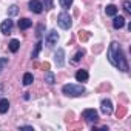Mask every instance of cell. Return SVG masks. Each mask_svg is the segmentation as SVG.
<instances>
[{
	"label": "cell",
	"mask_w": 131,
	"mask_h": 131,
	"mask_svg": "<svg viewBox=\"0 0 131 131\" xmlns=\"http://www.w3.org/2000/svg\"><path fill=\"white\" fill-rule=\"evenodd\" d=\"M108 60L111 62L113 67L119 68L123 73H126L129 70L128 62H126V59L123 56V51H122V48H120V45L117 42H113L110 45V48H108Z\"/></svg>",
	"instance_id": "obj_1"
},
{
	"label": "cell",
	"mask_w": 131,
	"mask_h": 131,
	"mask_svg": "<svg viewBox=\"0 0 131 131\" xmlns=\"http://www.w3.org/2000/svg\"><path fill=\"white\" fill-rule=\"evenodd\" d=\"M63 94L65 96H68V97H79L85 93V88L82 85H74V83H68V85H65L62 88Z\"/></svg>",
	"instance_id": "obj_2"
},
{
	"label": "cell",
	"mask_w": 131,
	"mask_h": 131,
	"mask_svg": "<svg viewBox=\"0 0 131 131\" xmlns=\"http://www.w3.org/2000/svg\"><path fill=\"white\" fill-rule=\"evenodd\" d=\"M57 23H59V26L63 28V29H70L71 25H73L71 16H70L68 13H60V14L57 16Z\"/></svg>",
	"instance_id": "obj_3"
},
{
	"label": "cell",
	"mask_w": 131,
	"mask_h": 131,
	"mask_svg": "<svg viewBox=\"0 0 131 131\" xmlns=\"http://www.w3.org/2000/svg\"><path fill=\"white\" fill-rule=\"evenodd\" d=\"M57 40H59V34H57V31H54V29H51V31L48 32V36H46V39H45V42H46V46H49V48H52L54 45H57Z\"/></svg>",
	"instance_id": "obj_4"
},
{
	"label": "cell",
	"mask_w": 131,
	"mask_h": 131,
	"mask_svg": "<svg viewBox=\"0 0 131 131\" xmlns=\"http://www.w3.org/2000/svg\"><path fill=\"white\" fill-rule=\"evenodd\" d=\"M82 116H83V119L88 120V122H97V120H99V114H97L96 110H85Z\"/></svg>",
	"instance_id": "obj_5"
},
{
	"label": "cell",
	"mask_w": 131,
	"mask_h": 131,
	"mask_svg": "<svg viewBox=\"0 0 131 131\" xmlns=\"http://www.w3.org/2000/svg\"><path fill=\"white\" fill-rule=\"evenodd\" d=\"M29 9L36 14H42L43 13V5L40 0H29Z\"/></svg>",
	"instance_id": "obj_6"
},
{
	"label": "cell",
	"mask_w": 131,
	"mask_h": 131,
	"mask_svg": "<svg viewBox=\"0 0 131 131\" xmlns=\"http://www.w3.org/2000/svg\"><path fill=\"white\" fill-rule=\"evenodd\" d=\"M54 60H56V65H57L59 68L63 67V63H65V51H63L62 48H59L57 52L54 54Z\"/></svg>",
	"instance_id": "obj_7"
},
{
	"label": "cell",
	"mask_w": 131,
	"mask_h": 131,
	"mask_svg": "<svg viewBox=\"0 0 131 131\" xmlns=\"http://www.w3.org/2000/svg\"><path fill=\"white\" fill-rule=\"evenodd\" d=\"M100 110H102L103 114L110 116V114L113 113V103H111V100H110V99H103V100H102V106H100Z\"/></svg>",
	"instance_id": "obj_8"
},
{
	"label": "cell",
	"mask_w": 131,
	"mask_h": 131,
	"mask_svg": "<svg viewBox=\"0 0 131 131\" xmlns=\"http://www.w3.org/2000/svg\"><path fill=\"white\" fill-rule=\"evenodd\" d=\"M0 31H2L3 34H11L13 31V20H3V23L0 25Z\"/></svg>",
	"instance_id": "obj_9"
},
{
	"label": "cell",
	"mask_w": 131,
	"mask_h": 131,
	"mask_svg": "<svg viewBox=\"0 0 131 131\" xmlns=\"http://www.w3.org/2000/svg\"><path fill=\"white\" fill-rule=\"evenodd\" d=\"M113 26L116 28V29H120V28H123L125 26V17H122V16H114V20H113Z\"/></svg>",
	"instance_id": "obj_10"
},
{
	"label": "cell",
	"mask_w": 131,
	"mask_h": 131,
	"mask_svg": "<svg viewBox=\"0 0 131 131\" xmlns=\"http://www.w3.org/2000/svg\"><path fill=\"white\" fill-rule=\"evenodd\" d=\"M76 80H77V82H86V80H88V73H86L85 70H79V71L76 73Z\"/></svg>",
	"instance_id": "obj_11"
},
{
	"label": "cell",
	"mask_w": 131,
	"mask_h": 131,
	"mask_svg": "<svg viewBox=\"0 0 131 131\" xmlns=\"http://www.w3.org/2000/svg\"><path fill=\"white\" fill-rule=\"evenodd\" d=\"M8 110H9V102H8V99H2V100H0V114L8 113Z\"/></svg>",
	"instance_id": "obj_12"
},
{
	"label": "cell",
	"mask_w": 131,
	"mask_h": 131,
	"mask_svg": "<svg viewBox=\"0 0 131 131\" xmlns=\"http://www.w3.org/2000/svg\"><path fill=\"white\" fill-rule=\"evenodd\" d=\"M31 25H32V22H31L29 19H20V20H19V28H20V29H28Z\"/></svg>",
	"instance_id": "obj_13"
},
{
	"label": "cell",
	"mask_w": 131,
	"mask_h": 131,
	"mask_svg": "<svg viewBox=\"0 0 131 131\" xmlns=\"http://www.w3.org/2000/svg\"><path fill=\"white\" fill-rule=\"evenodd\" d=\"M19 48H20V42H19L17 39H13V40L9 42V51H11V52H17Z\"/></svg>",
	"instance_id": "obj_14"
},
{
	"label": "cell",
	"mask_w": 131,
	"mask_h": 131,
	"mask_svg": "<svg viewBox=\"0 0 131 131\" xmlns=\"http://www.w3.org/2000/svg\"><path fill=\"white\" fill-rule=\"evenodd\" d=\"M45 82H46L48 85H52V83L56 82V76H54L51 71H46V73H45Z\"/></svg>",
	"instance_id": "obj_15"
},
{
	"label": "cell",
	"mask_w": 131,
	"mask_h": 131,
	"mask_svg": "<svg viewBox=\"0 0 131 131\" xmlns=\"http://www.w3.org/2000/svg\"><path fill=\"white\" fill-rule=\"evenodd\" d=\"M32 82H34V77H32V74H31V73H26V74L23 76V85H25V86H29Z\"/></svg>",
	"instance_id": "obj_16"
},
{
	"label": "cell",
	"mask_w": 131,
	"mask_h": 131,
	"mask_svg": "<svg viewBox=\"0 0 131 131\" xmlns=\"http://www.w3.org/2000/svg\"><path fill=\"white\" fill-rule=\"evenodd\" d=\"M105 13H106V16H116L117 14V8L114 6V5H108L106 8H105Z\"/></svg>",
	"instance_id": "obj_17"
},
{
	"label": "cell",
	"mask_w": 131,
	"mask_h": 131,
	"mask_svg": "<svg viewBox=\"0 0 131 131\" xmlns=\"http://www.w3.org/2000/svg\"><path fill=\"white\" fill-rule=\"evenodd\" d=\"M40 49H42V40H39V42L36 43V48H34V51H32V54H31V57H32V59H37V56H39V52H40Z\"/></svg>",
	"instance_id": "obj_18"
},
{
	"label": "cell",
	"mask_w": 131,
	"mask_h": 131,
	"mask_svg": "<svg viewBox=\"0 0 131 131\" xmlns=\"http://www.w3.org/2000/svg\"><path fill=\"white\" fill-rule=\"evenodd\" d=\"M40 2L45 9H52V6H54V0H40Z\"/></svg>",
	"instance_id": "obj_19"
},
{
	"label": "cell",
	"mask_w": 131,
	"mask_h": 131,
	"mask_svg": "<svg viewBox=\"0 0 131 131\" xmlns=\"http://www.w3.org/2000/svg\"><path fill=\"white\" fill-rule=\"evenodd\" d=\"M83 56H85V51H83V49L77 51V52H76V56L73 57V63H77V62H79V60H80V59H82Z\"/></svg>",
	"instance_id": "obj_20"
},
{
	"label": "cell",
	"mask_w": 131,
	"mask_h": 131,
	"mask_svg": "<svg viewBox=\"0 0 131 131\" xmlns=\"http://www.w3.org/2000/svg\"><path fill=\"white\" fill-rule=\"evenodd\" d=\"M60 2V6L63 8V9H68L71 5H73V0H59Z\"/></svg>",
	"instance_id": "obj_21"
},
{
	"label": "cell",
	"mask_w": 131,
	"mask_h": 131,
	"mask_svg": "<svg viewBox=\"0 0 131 131\" xmlns=\"http://www.w3.org/2000/svg\"><path fill=\"white\" fill-rule=\"evenodd\" d=\"M8 62H9V60H8L6 57H0V73L5 70V67L8 65Z\"/></svg>",
	"instance_id": "obj_22"
},
{
	"label": "cell",
	"mask_w": 131,
	"mask_h": 131,
	"mask_svg": "<svg viewBox=\"0 0 131 131\" xmlns=\"http://www.w3.org/2000/svg\"><path fill=\"white\" fill-rule=\"evenodd\" d=\"M79 39H80L82 42H85V40L90 39V34H88L86 31H79Z\"/></svg>",
	"instance_id": "obj_23"
},
{
	"label": "cell",
	"mask_w": 131,
	"mask_h": 131,
	"mask_svg": "<svg viewBox=\"0 0 131 131\" xmlns=\"http://www.w3.org/2000/svg\"><path fill=\"white\" fill-rule=\"evenodd\" d=\"M123 9H125L126 14H131V3L128 2V0H125V2H123Z\"/></svg>",
	"instance_id": "obj_24"
},
{
	"label": "cell",
	"mask_w": 131,
	"mask_h": 131,
	"mask_svg": "<svg viewBox=\"0 0 131 131\" xmlns=\"http://www.w3.org/2000/svg\"><path fill=\"white\" fill-rule=\"evenodd\" d=\"M19 13V8H17V5H13V6H9V11H8V14L9 16H16Z\"/></svg>",
	"instance_id": "obj_25"
},
{
	"label": "cell",
	"mask_w": 131,
	"mask_h": 131,
	"mask_svg": "<svg viewBox=\"0 0 131 131\" xmlns=\"http://www.w3.org/2000/svg\"><path fill=\"white\" fill-rule=\"evenodd\" d=\"M42 31H43V25H39V26H37V37H39V39L42 37Z\"/></svg>",
	"instance_id": "obj_26"
},
{
	"label": "cell",
	"mask_w": 131,
	"mask_h": 131,
	"mask_svg": "<svg viewBox=\"0 0 131 131\" xmlns=\"http://www.w3.org/2000/svg\"><path fill=\"white\" fill-rule=\"evenodd\" d=\"M125 113H126V110L122 106V108H120V111H117V116H119V117H122V116H125Z\"/></svg>",
	"instance_id": "obj_27"
},
{
	"label": "cell",
	"mask_w": 131,
	"mask_h": 131,
	"mask_svg": "<svg viewBox=\"0 0 131 131\" xmlns=\"http://www.w3.org/2000/svg\"><path fill=\"white\" fill-rule=\"evenodd\" d=\"M20 129H29V131H32L34 128H32V126H28V125H26V126H20Z\"/></svg>",
	"instance_id": "obj_28"
}]
</instances>
